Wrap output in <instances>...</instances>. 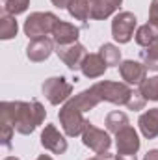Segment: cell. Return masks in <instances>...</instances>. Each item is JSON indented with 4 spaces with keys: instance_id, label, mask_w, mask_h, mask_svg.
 I'll return each instance as SVG.
<instances>
[{
    "instance_id": "6da1fadb",
    "label": "cell",
    "mask_w": 158,
    "mask_h": 160,
    "mask_svg": "<svg viewBox=\"0 0 158 160\" xmlns=\"http://www.w3.org/2000/svg\"><path fill=\"white\" fill-rule=\"evenodd\" d=\"M47 118V110L39 101H4L0 102V123L11 125L19 134H32Z\"/></svg>"
},
{
    "instance_id": "7a4b0ae2",
    "label": "cell",
    "mask_w": 158,
    "mask_h": 160,
    "mask_svg": "<svg viewBox=\"0 0 158 160\" xmlns=\"http://www.w3.org/2000/svg\"><path fill=\"white\" fill-rule=\"evenodd\" d=\"M93 93L102 101L106 102H112V104H117V106H126L134 95V89L126 84V82H114V80H101V82H95L91 86Z\"/></svg>"
},
{
    "instance_id": "3957f363",
    "label": "cell",
    "mask_w": 158,
    "mask_h": 160,
    "mask_svg": "<svg viewBox=\"0 0 158 160\" xmlns=\"http://www.w3.org/2000/svg\"><path fill=\"white\" fill-rule=\"evenodd\" d=\"M60 19L50 13V11H36V13H30L28 19L24 21V34L28 36V39H39V38H47V36H52L54 28H56V22Z\"/></svg>"
},
{
    "instance_id": "277c9868",
    "label": "cell",
    "mask_w": 158,
    "mask_h": 160,
    "mask_svg": "<svg viewBox=\"0 0 158 160\" xmlns=\"http://www.w3.org/2000/svg\"><path fill=\"white\" fill-rule=\"evenodd\" d=\"M58 118L62 123V128L65 132V136L69 138H75V136H82L86 125L89 121L84 118V112L80 110L78 106H75V102L69 99L58 112Z\"/></svg>"
},
{
    "instance_id": "5b68a950",
    "label": "cell",
    "mask_w": 158,
    "mask_h": 160,
    "mask_svg": "<svg viewBox=\"0 0 158 160\" xmlns=\"http://www.w3.org/2000/svg\"><path fill=\"white\" fill-rule=\"evenodd\" d=\"M43 95L47 97V101L54 106L62 104V102H67L73 95V84L67 82L63 77H52V78H47L43 82Z\"/></svg>"
},
{
    "instance_id": "8992f818",
    "label": "cell",
    "mask_w": 158,
    "mask_h": 160,
    "mask_svg": "<svg viewBox=\"0 0 158 160\" xmlns=\"http://www.w3.org/2000/svg\"><path fill=\"white\" fill-rule=\"evenodd\" d=\"M138 26V19L130 11H119L112 21V38L125 45L134 38V30Z\"/></svg>"
},
{
    "instance_id": "52a82bcc",
    "label": "cell",
    "mask_w": 158,
    "mask_h": 160,
    "mask_svg": "<svg viewBox=\"0 0 158 160\" xmlns=\"http://www.w3.org/2000/svg\"><path fill=\"white\" fill-rule=\"evenodd\" d=\"M82 143H84L87 149H91L93 153L101 155V153H108V151H110V147H112V138H110V134H108L106 130H102V128H99V127L87 123L86 128H84V132H82Z\"/></svg>"
},
{
    "instance_id": "ba28073f",
    "label": "cell",
    "mask_w": 158,
    "mask_h": 160,
    "mask_svg": "<svg viewBox=\"0 0 158 160\" xmlns=\"http://www.w3.org/2000/svg\"><path fill=\"white\" fill-rule=\"evenodd\" d=\"M54 52L58 54V58L71 69V71H78L82 67L84 58L87 56V50L82 43H71V45H56Z\"/></svg>"
},
{
    "instance_id": "9c48e42d",
    "label": "cell",
    "mask_w": 158,
    "mask_h": 160,
    "mask_svg": "<svg viewBox=\"0 0 158 160\" xmlns=\"http://www.w3.org/2000/svg\"><path fill=\"white\" fill-rule=\"evenodd\" d=\"M41 145L54 155H63L67 151V140L63 134H60L56 125H45L41 132Z\"/></svg>"
},
{
    "instance_id": "30bf717a",
    "label": "cell",
    "mask_w": 158,
    "mask_h": 160,
    "mask_svg": "<svg viewBox=\"0 0 158 160\" xmlns=\"http://www.w3.org/2000/svg\"><path fill=\"white\" fill-rule=\"evenodd\" d=\"M116 145H117L119 155H136L140 151V145H141L136 128L128 125L123 130H119L116 134Z\"/></svg>"
},
{
    "instance_id": "8fae6325",
    "label": "cell",
    "mask_w": 158,
    "mask_h": 160,
    "mask_svg": "<svg viewBox=\"0 0 158 160\" xmlns=\"http://www.w3.org/2000/svg\"><path fill=\"white\" fill-rule=\"evenodd\" d=\"M119 75L128 86H140L147 78V67L134 60H125L119 63Z\"/></svg>"
},
{
    "instance_id": "7c38bea8",
    "label": "cell",
    "mask_w": 158,
    "mask_h": 160,
    "mask_svg": "<svg viewBox=\"0 0 158 160\" xmlns=\"http://www.w3.org/2000/svg\"><path fill=\"white\" fill-rule=\"evenodd\" d=\"M54 39L52 38H39V39H32L26 47V56L30 62H45L48 60V56L54 52Z\"/></svg>"
},
{
    "instance_id": "4fadbf2b",
    "label": "cell",
    "mask_w": 158,
    "mask_h": 160,
    "mask_svg": "<svg viewBox=\"0 0 158 160\" xmlns=\"http://www.w3.org/2000/svg\"><path fill=\"white\" fill-rule=\"evenodd\" d=\"M80 38V28L67 22V21H58L56 22V28L52 32V39L56 45H71V43H77Z\"/></svg>"
},
{
    "instance_id": "5bb4252c",
    "label": "cell",
    "mask_w": 158,
    "mask_h": 160,
    "mask_svg": "<svg viewBox=\"0 0 158 160\" xmlns=\"http://www.w3.org/2000/svg\"><path fill=\"white\" fill-rule=\"evenodd\" d=\"M106 69H108V65H106V62L102 60V56L99 52L87 54L82 62V67H80V71L86 78H99L106 73Z\"/></svg>"
},
{
    "instance_id": "9a60e30c",
    "label": "cell",
    "mask_w": 158,
    "mask_h": 160,
    "mask_svg": "<svg viewBox=\"0 0 158 160\" xmlns=\"http://www.w3.org/2000/svg\"><path fill=\"white\" fill-rule=\"evenodd\" d=\"M138 127H140V132L143 134V138H147V140L158 138V108L145 110L138 119Z\"/></svg>"
},
{
    "instance_id": "2e32d148",
    "label": "cell",
    "mask_w": 158,
    "mask_h": 160,
    "mask_svg": "<svg viewBox=\"0 0 158 160\" xmlns=\"http://www.w3.org/2000/svg\"><path fill=\"white\" fill-rule=\"evenodd\" d=\"M121 4H123V0H89L91 19H95V21L108 19L121 8Z\"/></svg>"
},
{
    "instance_id": "e0dca14e",
    "label": "cell",
    "mask_w": 158,
    "mask_h": 160,
    "mask_svg": "<svg viewBox=\"0 0 158 160\" xmlns=\"http://www.w3.org/2000/svg\"><path fill=\"white\" fill-rule=\"evenodd\" d=\"M71 101L75 102V106H78L84 114H86V112H89V110H93V108L101 102V99L93 93V89H91V88H89V89L80 91L78 95H75V97H71Z\"/></svg>"
},
{
    "instance_id": "ac0fdd59",
    "label": "cell",
    "mask_w": 158,
    "mask_h": 160,
    "mask_svg": "<svg viewBox=\"0 0 158 160\" xmlns=\"http://www.w3.org/2000/svg\"><path fill=\"white\" fill-rule=\"evenodd\" d=\"M134 38H136V43L140 45V47H149V45H153L155 41H158V30L153 26V24H141L138 30H136V34H134Z\"/></svg>"
},
{
    "instance_id": "d6986e66",
    "label": "cell",
    "mask_w": 158,
    "mask_h": 160,
    "mask_svg": "<svg viewBox=\"0 0 158 160\" xmlns=\"http://www.w3.org/2000/svg\"><path fill=\"white\" fill-rule=\"evenodd\" d=\"M104 125H106L108 132H114V134H117L119 130H123V128H125V127H128L130 123H128V116H126L125 112L114 110V112H110V114L106 116Z\"/></svg>"
},
{
    "instance_id": "ffe728a7",
    "label": "cell",
    "mask_w": 158,
    "mask_h": 160,
    "mask_svg": "<svg viewBox=\"0 0 158 160\" xmlns=\"http://www.w3.org/2000/svg\"><path fill=\"white\" fill-rule=\"evenodd\" d=\"M17 32H19V24H17L15 17L9 13H2V17H0V39H13L17 36Z\"/></svg>"
},
{
    "instance_id": "44dd1931",
    "label": "cell",
    "mask_w": 158,
    "mask_h": 160,
    "mask_svg": "<svg viewBox=\"0 0 158 160\" xmlns=\"http://www.w3.org/2000/svg\"><path fill=\"white\" fill-rule=\"evenodd\" d=\"M69 15L77 21H87L91 19V6H89V0H73L71 6L67 8Z\"/></svg>"
},
{
    "instance_id": "7402d4cb",
    "label": "cell",
    "mask_w": 158,
    "mask_h": 160,
    "mask_svg": "<svg viewBox=\"0 0 158 160\" xmlns=\"http://www.w3.org/2000/svg\"><path fill=\"white\" fill-rule=\"evenodd\" d=\"M99 54L102 56V60L106 62L108 67H116V65L119 67V63H121V50L114 43H104L99 48Z\"/></svg>"
},
{
    "instance_id": "603a6c76",
    "label": "cell",
    "mask_w": 158,
    "mask_h": 160,
    "mask_svg": "<svg viewBox=\"0 0 158 160\" xmlns=\"http://www.w3.org/2000/svg\"><path fill=\"white\" fill-rule=\"evenodd\" d=\"M140 58H141V63L149 71H158V41H155L149 47H145L140 52Z\"/></svg>"
},
{
    "instance_id": "cb8c5ba5",
    "label": "cell",
    "mask_w": 158,
    "mask_h": 160,
    "mask_svg": "<svg viewBox=\"0 0 158 160\" xmlns=\"http://www.w3.org/2000/svg\"><path fill=\"white\" fill-rule=\"evenodd\" d=\"M138 89L145 97V101H155V102H158V77L145 78L138 86Z\"/></svg>"
},
{
    "instance_id": "d4e9b609",
    "label": "cell",
    "mask_w": 158,
    "mask_h": 160,
    "mask_svg": "<svg viewBox=\"0 0 158 160\" xmlns=\"http://www.w3.org/2000/svg\"><path fill=\"white\" fill-rule=\"evenodd\" d=\"M30 6V0H6L4 2V13H9V15H21L28 9Z\"/></svg>"
},
{
    "instance_id": "484cf974",
    "label": "cell",
    "mask_w": 158,
    "mask_h": 160,
    "mask_svg": "<svg viewBox=\"0 0 158 160\" xmlns=\"http://www.w3.org/2000/svg\"><path fill=\"white\" fill-rule=\"evenodd\" d=\"M13 132H15V128H13L11 125H7V123H0V142H2V145L7 147V149H11V138H13Z\"/></svg>"
},
{
    "instance_id": "4316f807",
    "label": "cell",
    "mask_w": 158,
    "mask_h": 160,
    "mask_svg": "<svg viewBox=\"0 0 158 160\" xmlns=\"http://www.w3.org/2000/svg\"><path fill=\"white\" fill-rule=\"evenodd\" d=\"M145 97L140 93V89H136L134 91V95H132V99H130V102L126 104V108L128 110H134V112H138V110H143V106H145Z\"/></svg>"
},
{
    "instance_id": "83f0119b",
    "label": "cell",
    "mask_w": 158,
    "mask_h": 160,
    "mask_svg": "<svg viewBox=\"0 0 158 160\" xmlns=\"http://www.w3.org/2000/svg\"><path fill=\"white\" fill-rule=\"evenodd\" d=\"M149 24H153L158 30V0L151 2V8H149Z\"/></svg>"
},
{
    "instance_id": "f1b7e54d",
    "label": "cell",
    "mask_w": 158,
    "mask_h": 160,
    "mask_svg": "<svg viewBox=\"0 0 158 160\" xmlns=\"http://www.w3.org/2000/svg\"><path fill=\"white\" fill-rule=\"evenodd\" d=\"M50 2H52L56 8H60V9H67V8L71 6L73 0H50Z\"/></svg>"
},
{
    "instance_id": "f546056e",
    "label": "cell",
    "mask_w": 158,
    "mask_h": 160,
    "mask_svg": "<svg viewBox=\"0 0 158 160\" xmlns=\"http://www.w3.org/2000/svg\"><path fill=\"white\" fill-rule=\"evenodd\" d=\"M87 160H116V157L108 151V153H101V155H97V157H91V158Z\"/></svg>"
},
{
    "instance_id": "4dcf8cb0",
    "label": "cell",
    "mask_w": 158,
    "mask_h": 160,
    "mask_svg": "<svg viewBox=\"0 0 158 160\" xmlns=\"http://www.w3.org/2000/svg\"><path fill=\"white\" fill-rule=\"evenodd\" d=\"M143 160H158V149H151V151H147L145 157H143Z\"/></svg>"
},
{
    "instance_id": "1f68e13d",
    "label": "cell",
    "mask_w": 158,
    "mask_h": 160,
    "mask_svg": "<svg viewBox=\"0 0 158 160\" xmlns=\"http://www.w3.org/2000/svg\"><path fill=\"white\" fill-rule=\"evenodd\" d=\"M116 160H138L136 155H116Z\"/></svg>"
},
{
    "instance_id": "d6a6232c",
    "label": "cell",
    "mask_w": 158,
    "mask_h": 160,
    "mask_svg": "<svg viewBox=\"0 0 158 160\" xmlns=\"http://www.w3.org/2000/svg\"><path fill=\"white\" fill-rule=\"evenodd\" d=\"M36 160H54L52 157H48V155H41V157H37Z\"/></svg>"
},
{
    "instance_id": "836d02e7",
    "label": "cell",
    "mask_w": 158,
    "mask_h": 160,
    "mask_svg": "<svg viewBox=\"0 0 158 160\" xmlns=\"http://www.w3.org/2000/svg\"><path fill=\"white\" fill-rule=\"evenodd\" d=\"M4 160H21V158H17V157H6Z\"/></svg>"
}]
</instances>
